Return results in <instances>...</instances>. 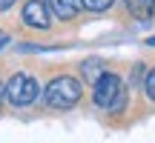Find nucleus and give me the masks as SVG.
I'll return each instance as SVG.
<instances>
[{
    "mask_svg": "<svg viewBox=\"0 0 155 143\" xmlns=\"http://www.w3.org/2000/svg\"><path fill=\"white\" fill-rule=\"evenodd\" d=\"M95 106L101 109H109V112H121L127 106V86L118 75L112 72H104V75L95 80V92H92Z\"/></svg>",
    "mask_w": 155,
    "mask_h": 143,
    "instance_id": "nucleus-1",
    "label": "nucleus"
},
{
    "mask_svg": "<svg viewBox=\"0 0 155 143\" xmlns=\"http://www.w3.org/2000/svg\"><path fill=\"white\" fill-rule=\"evenodd\" d=\"M81 94H83L81 80H78V77H69V75H61V77L46 83L43 100L52 109H72L78 100H81Z\"/></svg>",
    "mask_w": 155,
    "mask_h": 143,
    "instance_id": "nucleus-2",
    "label": "nucleus"
},
{
    "mask_svg": "<svg viewBox=\"0 0 155 143\" xmlns=\"http://www.w3.org/2000/svg\"><path fill=\"white\" fill-rule=\"evenodd\" d=\"M38 92H40L38 80H35L32 75H23V72H17V75L6 83V97H9L12 106H29V103H35Z\"/></svg>",
    "mask_w": 155,
    "mask_h": 143,
    "instance_id": "nucleus-3",
    "label": "nucleus"
},
{
    "mask_svg": "<svg viewBox=\"0 0 155 143\" xmlns=\"http://www.w3.org/2000/svg\"><path fill=\"white\" fill-rule=\"evenodd\" d=\"M23 23L32 29H49L52 26V9L43 0H29L23 6Z\"/></svg>",
    "mask_w": 155,
    "mask_h": 143,
    "instance_id": "nucleus-4",
    "label": "nucleus"
},
{
    "mask_svg": "<svg viewBox=\"0 0 155 143\" xmlns=\"http://www.w3.org/2000/svg\"><path fill=\"white\" fill-rule=\"evenodd\" d=\"M49 9L61 20H72V17H78V11L83 9V0H49Z\"/></svg>",
    "mask_w": 155,
    "mask_h": 143,
    "instance_id": "nucleus-5",
    "label": "nucleus"
},
{
    "mask_svg": "<svg viewBox=\"0 0 155 143\" xmlns=\"http://www.w3.org/2000/svg\"><path fill=\"white\" fill-rule=\"evenodd\" d=\"M124 3H127V11L135 20H150L155 14V0H124Z\"/></svg>",
    "mask_w": 155,
    "mask_h": 143,
    "instance_id": "nucleus-6",
    "label": "nucleus"
},
{
    "mask_svg": "<svg viewBox=\"0 0 155 143\" xmlns=\"http://www.w3.org/2000/svg\"><path fill=\"white\" fill-rule=\"evenodd\" d=\"M101 75H104V63L101 60H86L83 63V77H86L92 86H95V80H98Z\"/></svg>",
    "mask_w": 155,
    "mask_h": 143,
    "instance_id": "nucleus-7",
    "label": "nucleus"
},
{
    "mask_svg": "<svg viewBox=\"0 0 155 143\" xmlns=\"http://www.w3.org/2000/svg\"><path fill=\"white\" fill-rule=\"evenodd\" d=\"M112 3H115V0H83V9H89V11H106Z\"/></svg>",
    "mask_w": 155,
    "mask_h": 143,
    "instance_id": "nucleus-8",
    "label": "nucleus"
},
{
    "mask_svg": "<svg viewBox=\"0 0 155 143\" xmlns=\"http://www.w3.org/2000/svg\"><path fill=\"white\" fill-rule=\"evenodd\" d=\"M144 92H147V97H150V100H155V69H150V75H147Z\"/></svg>",
    "mask_w": 155,
    "mask_h": 143,
    "instance_id": "nucleus-9",
    "label": "nucleus"
},
{
    "mask_svg": "<svg viewBox=\"0 0 155 143\" xmlns=\"http://www.w3.org/2000/svg\"><path fill=\"white\" fill-rule=\"evenodd\" d=\"M6 46H9V34L0 32V49H6Z\"/></svg>",
    "mask_w": 155,
    "mask_h": 143,
    "instance_id": "nucleus-10",
    "label": "nucleus"
},
{
    "mask_svg": "<svg viewBox=\"0 0 155 143\" xmlns=\"http://www.w3.org/2000/svg\"><path fill=\"white\" fill-rule=\"evenodd\" d=\"M12 3H15V0H0V11H6V9H9Z\"/></svg>",
    "mask_w": 155,
    "mask_h": 143,
    "instance_id": "nucleus-11",
    "label": "nucleus"
},
{
    "mask_svg": "<svg viewBox=\"0 0 155 143\" xmlns=\"http://www.w3.org/2000/svg\"><path fill=\"white\" fill-rule=\"evenodd\" d=\"M3 94H6V86H3V83H0V100H3Z\"/></svg>",
    "mask_w": 155,
    "mask_h": 143,
    "instance_id": "nucleus-12",
    "label": "nucleus"
},
{
    "mask_svg": "<svg viewBox=\"0 0 155 143\" xmlns=\"http://www.w3.org/2000/svg\"><path fill=\"white\" fill-rule=\"evenodd\" d=\"M147 43H150V46H155V37H150V40H147Z\"/></svg>",
    "mask_w": 155,
    "mask_h": 143,
    "instance_id": "nucleus-13",
    "label": "nucleus"
}]
</instances>
